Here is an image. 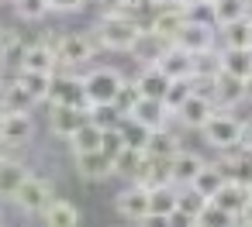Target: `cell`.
Returning <instances> with one entry per match:
<instances>
[{
	"label": "cell",
	"instance_id": "18",
	"mask_svg": "<svg viewBox=\"0 0 252 227\" xmlns=\"http://www.w3.org/2000/svg\"><path fill=\"white\" fill-rule=\"evenodd\" d=\"M200 165H204V158H200L197 151L180 148V151L169 158V176H166V182H173V186H190Z\"/></svg>",
	"mask_w": 252,
	"mask_h": 227
},
{
	"label": "cell",
	"instance_id": "41",
	"mask_svg": "<svg viewBox=\"0 0 252 227\" xmlns=\"http://www.w3.org/2000/svg\"><path fill=\"white\" fill-rule=\"evenodd\" d=\"M107 158H111V165H114V155L125 148V138H121V131L118 127H107V131H100V145H97Z\"/></svg>",
	"mask_w": 252,
	"mask_h": 227
},
{
	"label": "cell",
	"instance_id": "31",
	"mask_svg": "<svg viewBox=\"0 0 252 227\" xmlns=\"http://www.w3.org/2000/svg\"><path fill=\"white\" fill-rule=\"evenodd\" d=\"M25 176H28V169H25L21 162H14V158H0V200H11Z\"/></svg>",
	"mask_w": 252,
	"mask_h": 227
},
{
	"label": "cell",
	"instance_id": "42",
	"mask_svg": "<svg viewBox=\"0 0 252 227\" xmlns=\"http://www.w3.org/2000/svg\"><path fill=\"white\" fill-rule=\"evenodd\" d=\"M87 4V0H49V7L52 11H63V14H73V11H80Z\"/></svg>",
	"mask_w": 252,
	"mask_h": 227
},
{
	"label": "cell",
	"instance_id": "47",
	"mask_svg": "<svg viewBox=\"0 0 252 227\" xmlns=\"http://www.w3.org/2000/svg\"><path fill=\"white\" fill-rule=\"evenodd\" d=\"M242 86H245V100H252V73L242 79Z\"/></svg>",
	"mask_w": 252,
	"mask_h": 227
},
{
	"label": "cell",
	"instance_id": "15",
	"mask_svg": "<svg viewBox=\"0 0 252 227\" xmlns=\"http://www.w3.org/2000/svg\"><path fill=\"white\" fill-rule=\"evenodd\" d=\"M80 124H87V107H73V103H52L49 114V127L56 138H69Z\"/></svg>",
	"mask_w": 252,
	"mask_h": 227
},
{
	"label": "cell",
	"instance_id": "2",
	"mask_svg": "<svg viewBox=\"0 0 252 227\" xmlns=\"http://www.w3.org/2000/svg\"><path fill=\"white\" fill-rule=\"evenodd\" d=\"M197 131H200L204 145H211L214 151L242 145V117H235V110H214Z\"/></svg>",
	"mask_w": 252,
	"mask_h": 227
},
{
	"label": "cell",
	"instance_id": "34",
	"mask_svg": "<svg viewBox=\"0 0 252 227\" xmlns=\"http://www.w3.org/2000/svg\"><path fill=\"white\" fill-rule=\"evenodd\" d=\"M142 162H145V151L142 148H121L118 155H114V176H125V179H135V172L142 169Z\"/></svg>",
	"mask_w": 252,
	"mask_h": 227
},
{
	"label": "cell",
	"instance_id": "7",
	"mask_svg": "<svg viewBox=\"0 0 252 227\" xmlns=\"http://www.w3.org/2000/svg\"><path fill=\"white\" fill-rule=\"evenodd\" d=\"M49 103H73V107H90L87 103V90H83V76H73V73H63L59 69L52 73V86H49Z\"/></svg>",
	"mask_w": 252,
	"mask_h": 227
},
{
	"label": "cell",
	"instance_id": "29",
	"mask_svg": "<svg viewBox=\"0 0 252 227\" xmlns=\"http://www.w3.org/2000/svg\"><path fill=\"white\" fill-rule=\"evenodd\" d=\"M135 86H138L142 97H159V100H162V93H166V86H169V76H166L159 66H142Z\"/></svg>",
	"mask_w": 252,
	"mask_h": 227
},
{
	"label": "cell",
	"instance_id": "6",
	"mask_svg": "<svg viewBox=\"0 0 252 227\" xmlns=\"http://www.w3.org/2000/svg\"><path fill=\"white\" fill-rule=\"evenodd\" d=\"M121 73L114 66H97L83 76V90H87V103H111L118 86H121Z\"/></svg>",
	"mask_w": 252,
	"mask_h": 227
},
{
	"label": "cell",
	"instance_id": "14",
	"mask_svg": "<svg viewBox=\"0 0 252 227\" xmlns=\"http://www.w3.org/2000/svg\"><path fill=\"white\" fill-rule=\"evenodd\" d=\"M125 117H135L138 124H145L149 131H156V127H166L169 124V107L159 100V97H138V103L131 107V114H125Z\"/></svg>",
	"mask_w": 252,
	"mask_h": 227
},
{
	"label": "cell",
	"instance_id": "10",
	"mask_svg": "<svg viewBox=\"0 0 252 227\" xmlns=\"http://www.w3.org/2000/svg\"><path fill=\"white\" fill-rule=\"evenodd\" d=\"M211 100L218 110H235L238 103H245V86L238 76H228V73H218L211 79Z\"/></svg>",
	"mask_w": 252,
	"mask_h": 227
},
{
	"label": "cell",
	"instance_id": "23",
	"mask_svg": "<svg viewBox=\"0 0 252 227\" xmlns=\"http://www.w3.org/2000/svg\"><path fill=\"white\" fill-rule=\"evenodd\" d=\"M21 69H35V73H56V49L52 42H28Z\"/></svg>",
	"mask_w": 252,
	"mask_h": 227
},
{
	"label": "cell",
	"instance_id": "11",
	"mask_svg": "<svg viewBox=\"0 0 252 227\" xmlns=\"http://www.w3.org/2000/svg\"><path fill=\"white\" fill-rule=\"evenodd\" d=\"M214 110H218V107H214V100H211L207 93H197V90H193V93H190V97L173 110V117H176L183 127H193V131H197V127H200Z\"/></svg>",
	"mask_w": 252,
	"mask_h": 227
},
{
	"label": "cell",
	"instance_id": "37",
	"mask_svg": "<svg viewBox=\"0 0 252 227\" xmlns=\"http://www.w3.org/2000/svg\"><path fill=\"white\" fill-rule=\"evenodd\" d=\"M87 117H90V124H97L100 131L118 127V121H121V114H118L114 103H90V107H87Z\"/></svg>",
	"mask_w": 252,
	"mask_h": 227
},
{
	"label": "cell",
	"instance_id": "53",
	"mask_svg": "<svg viewBox=\"0 0 252 227\" xmlns=\"http://www.w3.org/2000/svg\"><path fill=\"white\" fill-rule=\"evenodd\" d=\"M0 158H4V151H0Z\"/></svg>",
	"mask_w": 252,
	"mask_h": 227
},
{
	"label": "cell",
	"instance_id": "8",
	"mask_svg": "<svg viewBox=\"0 0 252 227\" xmlns=\"http://www.w3.org/2000/svg\"><path fill=\"white\" fill-rule=\"evenodd\" d=\"M35 138V117L32 110H4V131H0V141L21 148Z\"/></svg>",
	"mask_w": 252,
	"mask_h": 227
},
{
	"label": "cell",
	"instance_id": "32",
	"mask_svg": "<svg viewBox=\"0 0 252 227\" xmlns=\"http://www.w3.org/2000/svg\"><path fill=\"white\" fill-rule=\"evenodd\" d=\"M221 182H224V172H221L214 162H204V165L197 169V176H193V182H190V186H193V189H200V193L211 200V196L221 189Z\"/></svg>",
	"mask_w": 252,
	"mask_h": 227
},
{
	"label": "cell",
	"instance_id": "5",
	"mask_svg": "<svg viewBox=\"0 0 252 227\" xmlns=\"http://www.w3.org/2000/svg\"><path fill=\"white\" fill-rule=\"evenodd\" d=\"M173 45L183 49V52H190V55H197V52H207V49L218 45V31H214V25H207V21L187 18V21L180 25V31L173 35Z\"/></svg>",
	"mask_w": 252,
	"mask_h": 227
},
{
	"label": "cell",
	"instance_id": "28",
	"mask_svg": "<svg viewBox=\"0 0 252 227\" xmlns=\"http://www.w3.org/2000/svg\"><path fill=\"white\" fill-rule=\"evenodd\" d=\"M218 73H221V52H218V45L193 55V73H190L193 83H211Z\"/></svg>",
	"mask_w": 252,
	"mask_h": 227
},
{
	"label": "cell",
	"instance_id": "22",
	"mask_svg": "<svg viewBox=\"0 0 252 227\" xmlns=\"http://www.w3.org/2000/svg\"><path fill=\"white\" fill-rule=\"evenodd\" d=\"M218 52H221V73L238 76V79H245L252 73V49L249 45H231V49L221 45Z\"/></svg>",
	"mask_w": 252,
	"mask_h": 227
},
{
	"label": "cell",
	"instance_id": "9",
	"mask_svg": "<svg viewBox=\"0 0 252 227\" xmlns=\"http://www.w3.org/2000/svg\"><path fill=\"white\" fill-rule=\"evenodd\" d=\"M114 210H118V217H125V220L145 224V220H149V193H145V186L131 182L128 189H121L118 200H114Z\"/></svg>",
	"mask_w": 252,
	"mask_h": 227
},
{
	"label": "cell",
	"instance_id": "1",
	"mask_svg": "<svg viewBox=\"0 0 252 227\" xmlns=\"http://www.w3.org/2000/svg\"><path fill=\"white\" fill-rule=\"evenodd\" d=\"M138 35H142V21H138L131 11H125V7L104 11V18H100L97 28L90 31L94 45H97V49H107V52H128Z\"/></svg>",
	"mask_w": 252,
	"mask_h": 227
},
{
	"label": "cell",
	"instance_id": "48",
	"mask_svg": "<svg viewBox=\"0 0 252 227\" xmlns=\"http://www.w3.org/2000/svg\"><path fill=\"white\" fill-rule=\"evenodd\" d=\"M166 4H180V0H152V7H166Z\"/></svg>",
	"mask_w": 252,
	"mask_h": 227
},
{
	"label": "cell",
	"instance_id": "13",
	"mask_svg": "<svg viewBox=\"0 0 252 227\" xmlns=\"http://www.w3.org/2000/svg\"><path fill=\"white\" fill-rule=\"evenodd\" d=\"M166 49H169V42H166L162 35H156L152 28H142V35L131 42V49H128V52H131V59H135L138 66H156V62H159V55H162Z\"/></svg>",
	"mask_w": 252,
	"mask_h": 227
},
{
	"label": "cell",
	"instance_id": "51",
	"mask_svg": "<svg viewBox=\"0 0 252 227\" xmlns=\"http://www.w3.org/2000/svg\"><path fill=\"white\" fill-rule=\"evenodd\" d=\"M0 131H4V110H0Z\"/></svg>",
	"mask_w": 252,
	"mask_h": 227
},
{
	"label": "cell",
	"instance_id": "45",
	"mask_svg": "<svg viewBox=\"0 0 252 227\" xmlns=\"http://www.w3.org/2000/svg\"><path fill=\"white\" fill-rule=\"evenodd\" d=\"M138 7H152V0H125V11H138Z\"/></svg>",
	"mask_w": 252,
	"mask_h": 227
},
{
	"label": "cell",
	"instance_id": "33",
	"mask_svg": "<svg viewBox=\"0 0 252 227\" xmlns=\"http://www.w3.org/2000/svg\"><path fill=\"white\" fill-rule=\"evenodd\" d=\"M32 107H35V100L28 97V90L18 79H11L0 90V110H32Z\"/></svg>",
	"mask_w": 252,
	"mask_h": 227
},
{
	"label": "cell",
	"instance_id": "52",
	"mask_svg": "<svg viewBox=\"0 0 252 227\" xmlns=\"http://www.w3.org/2000/svg\"><path fill=\"white\" fill-rule=\"evenodd\" d=\"M0 79H4V66H0Z\"/></svg>",
	"mask_w": 252,
	"mask_h": 227
},
{
	"label": "cell",
	"instance_id": "16",
	"mask_svg": "<svg viewBox=\"0 0 252 227\" xmlns=\"http://www.w3.org/2000/svg\"><path fill=\"white\" fill-rule=\"evenodd\" d=\"M145 193H149V220L169 224V213L176 210V186L173 182H156Z\"/></svg>",
	"mask_w": 252,
	"mask_h": 227
},
{
	"label": "cell",
	"instance_id": "17",
	"mask_svg": "<svg viewBox=\"0 0 252 227\" xmlns=\"http://www.w3.org/2000/svg\"><path fill=\"white\" fill-rule=\"evenodd\" d=\"M25 49H28V38L18 31V28H0V66L4 69H21V59H25Z\"/></svg>",
	"mask_w": 252,
	"mask_h": 227
},
{
	"label": "cell",
	"instance_id": "26",
	"mask_svg": "<svg viewBox=\"0 0 252 227\" xmlns=\"http://www.w3.org/2000/svg\"><path fill=\"white\" fill-rule=\"evenodd\" d=\"M249 14H252V0H211L214 28L228 25V21H238V18H249Z\"/></svg>",
	"mask_w": 252,
	"mask_h": 227
},
{
	"label": "cell",
	"instance_id": "40",
	"mask_svg": "<svg viewBox=\"0 0 252 227\" xmlns=\"http://www.w3.org/2000/svg\"><path fill=\"white\" fill-rule=\"evenodd\" d=\"M138 97H142V93H138V86H135V83H128V79H121V86H118V93H114V100H111V103H114V107H118V114L125 117V114H131V107L138 103Z\"/></svg>",
	"mask_w": 252,
	"mask_h": 227
},
{
	"label": "cell",
	"instance_id": "36",
	"mask_svg": "<svg viewBox=\"0 0 252 227\" xmlns=\"http://www.w3.org/2000/svg\"><path fill=\"white\" fill-rule=\"evenodd\" d=\"M11 4H14V14L21 21H45L52 14L49 0H11Z\"/></svg>",
	"mask_w": 252,
	"mask_h": 227
},
{
	"label": "cell",
	"instance_id": "12",
	"mask_svg": "<svg viewBox=\"0 0 252 227\" xmlns=\"http://www.w3.org/2000/svg\"><path fill=\"white\" fill-rule=\"evenodd\" d=\"M73 158H76V172H80V179H87V182H104V179L114 176V165H111V158H107L100 148L73 151Z\"/></svg>",
	"mask_w": 252,
	"mask_h": 227
},
{
	"label": "cell",
	"instance_id": "49",
	"mask_svg": "<svg viewBox=\"0 0 252 227\" xmlns=\"http://www.w3.org/2000/svg\"><path fill=\"white\" fill-rule=\"evenodd\" d=\"M183 7H193V4H204V0H180Z\"/></svg>",
	"mask_w": 252,
	"mask_h": 227
},
{
	"label": "cell",
	"instance_id": "44",
	"mask_svg": "<svg viewBox=\"0 0 252 227\" xmlns=\"http://www.w3.org/2000/svg\"><path fill=\"white\" fill-rule=\"evenodd\" d=\"M235 220H242V224H249V227H252V200H249V203L242 206V213H238Z\"/></svg>",
	"mask_w": 252,
	"mask_h": 227
},
{
	"label": "cell",
	"instance_id": "25",
	"mask_svg": "<svg viewBox=\"0 0 252 227\" xmlns=\"http://www.w3.org/2000/svg\"><path fill=\"white\" fill-rule=\"evenodd\" d=\"M38 217H42L49 227H76V224H80V210H76L69 200H56V196L45 203V210H42Z\"/></svg>",
	"mask_w": 252,
	"mask_h": 227
},
{
	"label": "cell",
	"instance_id": "3",
	"mask_svg": "<svg viewBox=\"0 0 252 227\" xmlns=\"http://www.w3.org/2000/svg\"><path fill=\"white\" fill-rule=\"evenodd\" d=\"M52 49H56V69L87 66V62H94V52H97V45L87 31H66L59 42H52Z\"/></svg>",
	"mask_w": 252,
	"mask_h": 227
},
{
	"label": "cell",
	"instance_id": "4",
	"mask_svg": "<svg viewBox=\"0 0 252 227\" xmlns=\"http://www.w3.org/2000/svg\"><path fill=\"white\" fill-rule=\"evenodd\" d=\"M49 200H52V186H49V179L32 176V172L21 179V186H18L14 196H11V203H14L21 213H32V217H38V213L45 210Z\"/></svg>",
	"mask_w": 252,
	"mask_h": 227
},
{
	"label": "cell",
	"instance_id": "46",
	"mask_svg": "<svg viewBox=\"0 0 252 227\" xmlns=\"http://www.w3.org/2000/svg\"><path fill=\"white\" fill-rule=\"evenodd\" d=\"M94 4H100L104 11H114V7H125V0H94Z\"/></svg>",
	"mask_w": 252,
	"mask_h": 227
},
{
	"label": "cell",
	"instance_id": "21",
	"mask_svg": "<svg viewBox=\"0 0 252 227\" xmlns=\"http://www.w3.org/2000/svg\"><path fill=\"white\" fill-rule=\"evenodd\" d=\"M169 79H190V73H193V55L190 52H183V49H176L173 42H169V49L159 55V62H156Z\"/></svg>",
	"mask_w": 252,
	"mask_h": 227
},
{
	"label": "cell",
	"instance_id": "39",
	"mask_svg": "<svg viewBox=\"0 0 252 227\" xmlns=\"http://www.w3.org/2000/svg\"><path fill=\"white\" fill-rule=\"evenodd\" d=\"M190 93H193V83H190V79H169V86H166V93H162V103H166L169 114H173Z\"/></svg>",
	"mask_w": 252,
	"mask_h": 227
},
{
	"label": "cell",
	"instance_id": "43",
	"mask_svg": "<svg viewBox=\"0 0 252 227\" xmlns=\"http://www.w3.org/2000/svg\"><path fill=\"white\" fill-rule=\"evenodd\" d=\"M242 148L252 151V121H242Z\"/></svg>",
	"mask_w": 252,
	"mask_h": 227
},
{
	"label": "cell",
	"instance_id": "38",
	"mask_svg": "<svg viewBox=\"0 0 252 227\" xmlns=\"http://www.w3.org/2000/svg\"><path fill=\"white\" fill-rule=\"evenodd\" d=\"M118 131H121V138H125V145H128V148H145L149 127H145V124H138L135 117H121V121H118Z\"/></svg>",
	"mask_w": 252,
	"mask_h": 227
},
{
	"label": "cell",
	"instance_id": "30",
	"mask_svg": "<svg viewBox=\"0 0 252 227\" xmlns=\"http://www.w3.org/2000/svg\"><path fill=\"white\" fill-rule=\"evenodd\" d=\"M207 203H211V200H207L200 189H193V186H176V213L190 217L193 224H197V213H200Z\"/></svg>",
	"mask_w": 252,
	"mask_h": 227
},
{
	"label": "cell",
	"instance_id": "20",
	"mask_svg": "<svg viewBox=\"0 0 252 227\" xmlns=\"http://www.w3.org/2000/svg\"><path fill=\"white\" fill-rule=\"evenodd\" d=\"M187 21V7L183 4H166V7H156V18H152V31L162 35L166 42H173V35L180 31V25Z\"/></svg>",
	"mask_w": 252,
	"mask_h": 227
},
{
	"label": "cell",
	"instance_id": "35",
	"mask_svg": "<svg viewBox=\"0 0 252 227\" xmlns=\"http://www.w3.org/2000/svg\"><path fill=\"white\" fill-rule=\"evenodd\" d=\"M214 31H218V38L224 42V49H231V45H249V18H238V21L218 25Z\"/></svg>",
	"mask_w": 252,
	"mask_h": 227
},
{
	"label": "cell",
	"instance_id": "50",
	"mask_svg": "<svg viewBox=\"0 0 252 227\" xmlns=\"http://www.w3.org/2000/svg\"><path fill=\"white\" fill-rule=\"evenodd\" d=\"M249 49H252V14H249Z\"/></svg>",
	"mask_w": 252,
	"mask_h": 227
},
{
	"label": "cell",
	"instance_id": "19",
	"mask_svg": "<svg viewBox=\"0 0 252 227\" xmlns=\"http://www.w3.org/2000/svg\"><path fill=\"white\" fill-rule=\"evenodd\" d=\"M252 200V189L249 186H242V182H231V179H224L221 182V189L211 196V203H218L224 213H231V217H238L242 213V206Z\"/></svg>",
	"mask_w": 252,
	"mask_h": 227
},
{
	"label": "cell",
	"instance_id": "54",
	"mask_svg": "<svg viewBox=\"0 0 252 227\" xmlns=\"http://www.w3.org/2000/svg\"><path fill=\"white\" fill-rule=\"evenodd\" d=\"M249 189H252V186H249Z\"/></svg>",
	"mask_w": 252,
	"mask_h": 227
},
{
	"label": "cell",
	"instance_id": "24",
	"mask_svg": "<svg viewBox=\"0 0 252 227\" xmlns=\"http://www.w3.org/2000/svg\"><path fill=\"white\" fill-rule=\"evenodd\" d=\"M142 151H145L149 158H173V155L180 151V138L169 131V124H166V127H156V131H149Z\"/></svg>",
	"mask_w": 252,
	"mask_h": 227
},
{
	"label": "cell",
	"instance_id": "27",
	"mask_svg": "<svg viewBox=\"0 0 252 227\" xmlns=\"http://www.w3.org/2000/svg\"><path fill=\"white\" fill-rule=\"evenodd\" d=\"M14 79L28 90V97L35 100V103H45V97H49V86H52V73H35V69H18L14 73Z\"/></svg>",
	"mask_w": 252,
	"mask_h": 227
}]
</instances>
